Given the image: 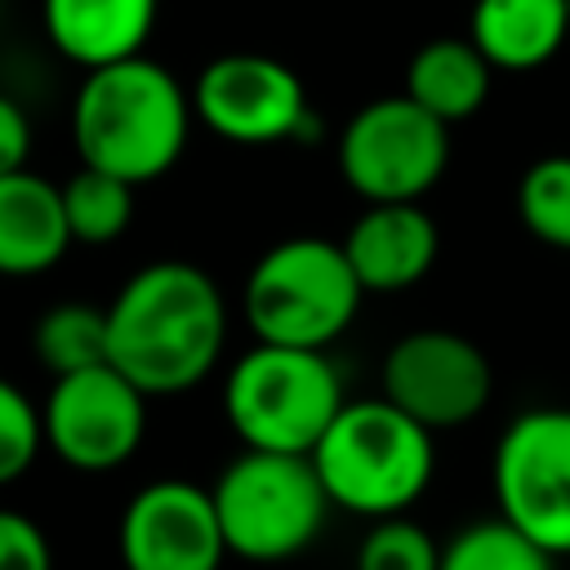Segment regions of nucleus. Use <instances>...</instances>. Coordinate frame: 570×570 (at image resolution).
<instances>
[{
	"instance_id": "b1692460",
	"label": "nucleus",
	"mask_w": 570,
	"mask_h": 570,
	"mask_svg": "<svg viewBox=\"0 0 570 570\" xmlns=\"http://www.w3.org/2000/svg\"><path fill=\"white\" fill-rule=\"evenodd\" d=\"M0 570H53L45 530L18 508H0Z\"/></svg>"
},
{
	"instance_id": "1a4fd4ad",
	"label": "nucleus",
	"mask_w": 570,
	"mask_h": 570,
	"mask_svg": "<svg viewBox=\"0 0 570 570\" xmlns=\"http://www.w3.org/2000/svg\"><path fill=\"white\" fill-rule=\"evenodd\" d=\"M196 120L236 147H272L307 138L312 107L298 71L267 53H223L191 85Z\"/></svg>"
},
{
	"instance_id": "9b49d317",
	"label": "nucleus",
	"mask_w": 570,
	"mask_h": 570,
	"mask_svg": "<svg viewBox=\"0 0 570 570\" xmlns=\"http://www.w3.org/2000/svg\"><path fill=\"white\" fill-rule=\"evenodd\" d=\"M383 396L428 432L472 423L494 396L490 356L454 330H410L383 356Z\"/></svg>"
},
{
	"instance_id": "f03ea898",
	"label": "nucleus",
	"mask_w": 570,
	"mask_h": 570,
	"mask_svg": "<svg viewBox=\"0 0 570 570\" xmlns=\"http://www.w3.org/2000/svg\"><path fill=\"white\" fill-rule=\"evenodd\" d=\"M191 120V89H183L169 67L138 53L85 71L71 102V142L80 165L147 187L178 165Z\"/></svg>"
},
{
	"instance_id": "f8f14e48",
	"label": "nucleus",
	"mask_w": 570,
	"mask_h": 570,
	"mask_svg": "<svg viewBox=\"0 0 570 570\" xmlns=\"http://www.w3.org/2000/svg\"><path fill=\"white\" fill-rule=\"evenodd\" d=\"M116 543L125 570H223L232 557L214 494L183 476H160L134 490Z\"/></svg>"
},
{
	"instance_id": "2eb2a0df",
	"label": "nucleus",
	"mask_w": 570,
	"mask_h": 570,
	"mask_svg": "<svg viewBox=\"0 0 570 570\" xmlns=\"http://www.w3.org/2000/svg\"><path fill=\"white\" fill-rule=\"evenodd\" d=\"M468 40L494 71H539L570 45V0H472Z\"/></svg>"
},
{
	"instance_id": "ddd939ff",
	"label": "nucleus",
	"mask_w": 570,
	"mask_h": 570,
	"mask_svg": "<svg viewBox=\"0 0 570 570\" xmlns=\"http://www.w3.org/2000/svg\"><path fill=\"white\" fill-rule=\"evenodd\" d=\"M343 254L365 294H401L432 272L441 232L419 200L365 205V214L343 236Z\"/></svg>"
},
{
	"instance_id": "f257e3e1",
	"label": "nucleus",
	"mask_w": 570,
	"mask_h": 570,
	"mask_svg": "<svg viewBox=\"0 0 570 570\" xmlns=\"http://www.w3.org/2000/svg\"><path fill=\"white\" fill-rule=\"evenodd\" d=\"M223 343L227 303L196 263H147L107 303V356L147 396H178L205 383Z\"/></svg>"
},
{
	"instance_id": "f3484780",
	"label": "nucleus",
	"mask_w": 570,
	"mask_h": 570,
	"mask_svg": "<svg viewBox=\"0 0 570 570\" xmlns=\"http://www.w3.org/2000/svg\"><path fill=\"white\" fill-rule=\"evenodd\" d=\"M490 80H494V67L468 36H436L414 49L401 94H410L436 120L459 125L485 107Z\"/></svg>"
},
{
	"instance_id": "a211bd4d",
	"label": "nucleus",
	"mask_w": 570,
	"mask_h": 570,
	"mask_svg": "<svg viewBox=\"0 0 570 570\" xmlns=\"http://www.w3.org/2000/svg\"><path fill=\"white\" fill-rule=\"evenodd\" d=\"M31 347L40 356V365L62 379L76 370H94L107 365V307L94 303H53L40 312L36 330H31Z\"/></svg>"
},
{
	"instance_id": "6e6552de",
	"label": "nucleus",
	"mask_w": 570,
	"mask_h": 570,
	"mask_svg": "<svg viewBox=\"0 0 570 570\" xmlns=\"http://www.w3.org/2000/svg\"><path fill=\"white\" fill-rule=\"evenodd\" d=\"M499 517L570 557V405H534L517 414L490 463Z\"/></svg>"
},
{
	"instance_id": "412c9836",
	"label": "nucleus",
	"mask_w": 570,
	"mask_h": 570,
	"mask_svg": "<svg viewBox=\"0 0 570 570\" xmlns=\"http://www.w3.org/2000/svg\"><path fill=\"white\" fill-rule=\"evenodd\" d=\"M517 218L539 245L570 249V151L525 165L517 178Z\"/></svg>"
},
{
	"instance_id": "393cba45",
	"label": "nucleus",
	"mask_w": 570,
	"mask_h": 570,
	"mask_svg": "<svg viewBox=\"0 0 570 570\" xmlns=\"http://www.w3.org/2000/svg\"><path fill=\"white\" fill-rule=\"evenodd\" d=\"M27 151H31V120L22 102L0 94V178L27 169Z\"/></svg>"
},
{
	"instance_id": "7ed1b4c3",
	"label": "nucleus",
	"mask_w": 570,
	"mask_h": 570,
	"mask_svg": "<svg viewBox=\"0 0 570 570\" xmlns=\"http://www.w3.org/2000/svg\"><path fill=\"white\" fill-rule=\"evenodd\" d=\"M432 436L436 432L396 410L387 396H365L338 410V419L312 450V463L334 508L383 521L414 508L432 485Z\"/></svg>"
},
{
	"instance_id": "4468645a",
	"label": "nucleus",
	"mask_w": 570,
	"mask_h": 570,
	"mask_svg": "<svg viewBox=\"0 0 570 570\" xmlns=\"http://www.w3.org/2000/svg\"><path fill=\"white\" fill-rule=\"evenodd\" d=\"M156 13L160 0H40L49 45L85 71L138 58L151 40Z\"/></svg>"
},
{
	"instance_id": "dca6fc26",
	"label": "nucleus",
	"mask_w": 570,
	"mask_h": 570,
	"mask_svg": "<svg viewBox=\"0 0 570 570\" xmlns=\"http://www.w3.org/2000/svg\"><path fill=\"white\" fill-rule=\"evenodd\" d=\"M71 245L62 187L18 169L0 178V276H40Z\"/></svg>"
},
{
	"instance_id": "9d476101",
	"label": "nucleus",
	"mask_w": 570,
	"mask_h": 570,
	"mask_svg": "<svg viewBox=\"0 0 570 570\" xmlns=\"http://www.w3.org/2000/svg\"><path fill=\"white\" fill-rule=\"evenodd\" d=\"M147 401L111 361L62 374L40 405L45 445L76 472H116L147 436Z\"/></svg>"
},
{
	"instance_id": "39448f33",
	"label": "nucleus",
	"mask_w": 570,
	"mask_h": 570,
	"mask_svg": "<svg viewBox=\"0 0 570 570\" xmlns=\"http://www.w3.org/2000/svg\"><path fill=\"white\" fill-rule=\"evenodd\" d=\"M365 298L343 240L289 236L258 254L245 276V321L258 343L325 352L347 334Z\"/></svg>"
},
{
	"instance_id": "4be33fe9",
	"label": "nucleus",
	"mask_w": 570,
	"mask_h": 570,
	"mask_svg": "<svg viewBox=\"0 0 570 570\" xmlns=\"http://www.w3.org/2000/svg\"><path fill=\"white\" fill-rule=\"evenodd\" d=\"M356 570H441V543L405 512L383 517L365 530L356 548Z\"/></svg>"
},
{
	"instance_id": "0eeeda50",
	"label": "nucleus",
	"mask_w": 570,
	"mask_h": 570,
	"mask_svg": "<svg viewBox=\"0 0 570 570\" xmlns=\"http://www.w3.org/2000/svg\"><path fill=\"white\" fill-rule=\"evenodd\" d=\"M450 165V125L410 94H387L352 111L338 134V174L365 205L423 200Z\"/></svg>"
},
{
	"instance_id": "423d86ee",
	"label": "nucleus",
	"mask_w": 570,
	"mask_h": 570,
	"mask_svg": "<svg viewBox=\"0 0 570 570\" xmlns=\"http://www.w3.org/2000/svg\"><path fill=\"white\" fill-rule=\"evenodd\" d=\"M227 552L254 566H281L307 552L325 521L330 494L312 454L240 450L209 485Z\"/></svg>"
},
{
	"instance_id": "aec40b11",
	"label": "nucleus",
	"mask_w": 570,
	"mask_h": 570,
	"mask_svg": "<svg viewBox=\"0 0 570 570\" xmlns=\"http://www.w3.org/2000/svg\"><path fill=\"white\" fill-rule=\"evenodd\" d=\"M441 570H557V557L512 521L485 517L441 543Z\"/></svg>"
},
{
	"instance_id": "5701e85b",
	"label": "nucleus",
	"mask_w": 570,
	"mask_h": 570,
	"mask_svg": "<svg viewBox=\"0 0 570 570\" xmlns=\"http://www.w3.org/2000/svg\"><path fill=\"white\" fill-rule=\"evenodd\" d=\"M40 445H45L40 410L18 383L0 379V485H13L36 463Z\"/></svg>"
},
{
	"instance_id": "6ab92c4d",
	"label": "nucleus",
	"mask_w": 570,
	"mask_h": 570,
	"mask_svg": "<svg viewBox=\"0 0 570 570\" xmlns=\"http://www.w3.org/2000/svg\"><path fill=\"white\" fill-rule=\"evenodd\" d=\"M134 183L80 165L62 183V214L71 227V240L80 245H111L134 223Z\"/></svg>"
},
{
	"instance_id": "20e7f679",
	"label": "nucleus",
	"mask_w": 570,
	"mask_h": 570,
	"mask_svg": "<svg viewBox=\"0 0 570 570\" xmlns=\"http://www.w3.org/2000/svg\"><path fill=\"white\" fill-rule=\"evenodd\" d=\"M343 405L334 361L312 347L254 343L223 379V414L245 450L312 454Z\"/></svg>"
}]
</instances>
